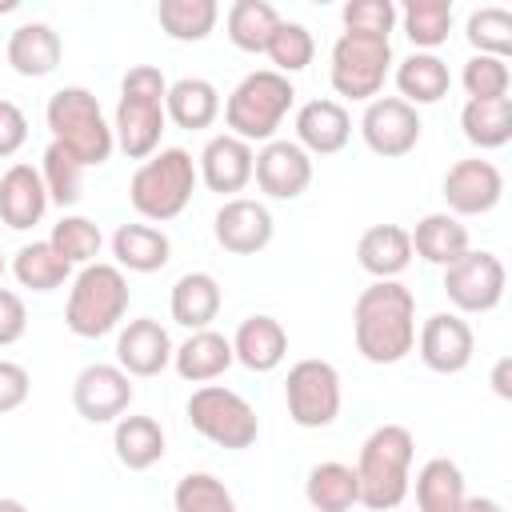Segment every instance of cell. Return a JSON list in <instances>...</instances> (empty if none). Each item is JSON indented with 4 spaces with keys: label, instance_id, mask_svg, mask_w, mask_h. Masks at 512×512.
I'll list each match as a JSON object with an SVG mask.
<instances>
[{
    "label": "cell",
    "instance_id": "1",
    "mask_svg": "<svg viewBox=\"0 0 512 512\" xmlns=\"http://www.w3.org/2000/svg\"><path fill=\"white\" fill-rule=\"evenodd\" d=\"M356 352L368 364H400L416 348V296L400 280H372L352 304Z\"/></svg>",
    "mask_w": 512,
    "mask_h": 512
},
{
    "label": "cell",
    "instance_id": "2",
    "mask_svg": "<svg viewBox=\"0 0 512 512\" xmlns=\"http://www.w3.org/2000/svg\"><path fill=\"white\" fill-rule=\"evenodd\" d=\"M164 96H168V80L156 64H136L124 72L120 104H116V120H112V140L120 144V152L128 160H148L152 152H160V136L168 124Z\"/></svg>",
    "mask_w": 512,
    "mask_h": 512
},
{
    "label": "cell",
    "instance_id": "3",
    "mask_svg": "<svg viewBox=\"0 0 512 512\" xmlns=\"http://www.w3.org/2000/svg\"><path fill=\"white\" fill-rule=\"evenodd\" d=\"M416 440L404 424H380L368 432L356 456V484L360 504L372 512H396L408 496V472H412Z\"/></svg>",
    "mask_w": 512,
    "mask_h": 512
},
{
    "label": "cell",
    "instance_id": "4",
    "mask_svg": "<svg viewBox=\"0 0 512 512\" xmlns=\"http://www.w3.org/2000/svg\"><path fill=\"white\" fill-rule=\"evenodd\" d=\"M44 120L52 128V140L64 144L80 160V168H100L112 156V148H116L112 124L104 120L100 100L88 88H80V84L52 92L48 108H44Z\"/></svg>",
    "mask_w": 512,
    "mask_h": 512
},
{
    "label": "cell",
    "instance_id": "5",
    "mask_svg": "<svg viewBox=\"0 0 512 512\" xmlns=\"http://www.w3.org/2000/svg\"><path fill=\"white\" fill-rule=\"evenodd\" d=\"M196 160L192 152L184 148H160L152 152L136 172H132V184H128V200L132 208L152 220V224H164V220H176L192 192H196Z\"/></svg>",
    "mask_w": 512,
    "mask_h": 512
},
{
    "label": "cell",
    "instance_id": "6",
    "mask_svg": "<svg viewBox=\"0 0 512 512\" xmlns=\"http://www.w3.org/2000/svg\"><path fill=\"white\" fill-rule=\"evenodd\" d=\"M128 280L116 264H84L76 276H72V288H68V304H64V324L72 336L80 340H96L104 332H112L124 312H128Z\"/></svg>",
    "mask_w": 512,
    "mask_h": 512
},
{
    "label": "cell",
    "instance_id": "7",
    "mask_svg": "<svg viewBox=\"0 0 512 512\" xmlns=\"http://www.w3.org/2000/svg\"><path fill=\"white\" fill-rule=\"evenodd\" d=\"M296 100V88L288 76L272 72V68H256L248 72L224 100V124L232 128V136H240L244 144L252 140H276V128L284 124L288 108Z\"/></svg>",
    "mask_w": 512,
    "mask_h": 512
},
{
    "label": "cell",
    "instance_id": "8",
    "mask_svg": "<svg viewBox=\"0 0 512 512\" xmlns=\"http://www.w3.org/2000/svg\"><path fill=\"white\" fill-rule=\"evenodd\" d=\"M188 424L204 440H212L216 448H232V452L252 448L256 436H260L256 408L240 392H232L224 384H200L188 396Z\"/></svg>",
    "mask_w": 512,
    "mask_h": 512
},
{
    "label": "cell",
    "instance_id": "9",
    "mask_svg": "<svg viewBox=\"0 0 512 512\" xmlns=\"http://www.w3.org/2000/svg\"><path fill=\"white\" fill-rule=\"evenodd\" d=\"M392 68V40L380 36H360V32H340L332 44V92L348 100H376L384 88V76Z\"/></svg>",
    "mask_w": 512,
    "mask_h": 512
},
{
    "label": "cell",
    "instance_id": "10",
    "mask_svg": "<svg viewBox=\"0 0 512 512\" xmlns=\"http://www.w3.org/2000/svg\"><path fill=\"white\" fill-rule=\"evenodd\" d=\"M340 372L328 364V360H296L288 368V380H284V404H288V416L292 424L300 428H328L336 416H340Z\"/></svg>",
    "mask_w": 512,
    "mask_h": 512
},
{
    "label": "cell",
    "instance_id": "11",
    "mask_svg": "<svg viewBox=\"0 0 512 512\" xmlns=\"http://www.w3.org/2000/svg\"><path fill=\"white\" fill-rule=\"evenodd\" d=\"M504 260L496 252H464L444 268V296L452 300L456 312H492L504 300Z\"/></svg>",
    "mask_w": 512,
    "mask_h": 512
},
{
    "label": "cell",
    "instance_id": "12",
    "mask_svg": "<svg viewBox=\"0 0 512 512\" xmlns=\"http://www.w3.org/2000/svg\"><path fill=\"white\" fill-rule=\"evenodd\" d=\"M420 112L412 104H404L400 96H376L368 100L364 116H360V136L364 144L384 156V160H400L420 144Z\"/></svg>",
    "mask_w": 512,
    "mask_h": 512
},
{
    "label": "cell",
    "instance_id": "13",
    "mask_svg": "<svg viewBox=\"0 0 512 512\" xmlns=\"http://www.w3.org/2000/svg\"><path fill=\"white\" fill-rule=\"evenodd\" d=\"M136 388L132 376L116 364H88L72 380V404L88 424H112L128 412Z\"/></svg>",
    "mask_w": 512,
    "mask_h": 512
},
{
    "label": "cell",
    "instance_id": "14",
    "mask_svg": "<svg viewBox=\"0 0 512 512\" xmlns=\"http://www.w3.org/2000/svg\"><path fill=\"white\" fill-rule=\"evenodd\" d=\"M416 348H420V360L440 372V376H456L472 364V352H476V336H472V324L460 316V312H432L424 324H420V336H416Z\"/></svg>",
    "mask_w": 512,
    "mask_h": 512
},
{
    "label": "cell",
    "instance_id": "15",
    "mask_svg": "<svg viewBox=\"0 0 512 512\" xmlns=\"http://www.w3.org/2000/svg\"><path fill=\"white\" fill-rule=\"evenodd\" d=\"M500 196H504V176L492 160L468 156V160H456L444 172V200H448V212L456 220L492 212L500 204Z\"/></svg>",
    "mask_w": 512,
    "mask_h": 512
},
{
    "label": "cell",
    "instance_id": "16",
    "mask_svg": "<svg viewBox=\"0 0 512 512\" xmlns=\"http://www.w3.org/2000/svg\"><path fill=\"white\" fill-rule=\"evenodd\" d=\"M272 212L268 204L260 200H248V196H232L216 208V220H212V236L224 252L232 256H256L272 244Z\"/></svg>",
    "mask_w": 512,
    "mask_h": 512
},
{
    "label": "cell",
    "instance_id": "17",
    "mask_svg": "<svg viewBox=\"0 0 512 512\" xmlns=\"http://www.w3.org/2000/svg\"><path fill=\"white\" fill-rule=\"evenodd\" d=\"M252 180L260 184L264 196L272 200H296L312 184V156L296 140H268L256 152Z\"/></svg>",
    "mask_w": 512,
    "mask_h": 512
},
{
    "label": "cell",
    "instance_id": "18",
    "mask_svg": "<svg viewBox=\"0 0 512 512\" xmlns=\"http://www.w3.org/2000/svg\"><path fill=\"white\" fill-rule=\"evenodd\" d=\"M252 164H256V152L252 144H244L240 136L232 132H220L204 144V152L196 156V176L208 184V192H220L232 200V192H244L248 180H252Z\"/></svg>",
    "mask_w": 512,
    "mask_h": 512
},
{
    "label": "cell",
    "instance_id": "19",
    "mask_svg": "<svg viewBox=\"0 0 512 512\" xmlns=\"http://www.w3.org/2000/svg\"><path fill=\"white\" fill-rule=\"evenodd\" d=\"M172 364V336L160 320L136 316L116 336V368L128 376H160Z\"/></svg>",
    "mask_w": 512,
    "mask_h": 512
},
{
    "label": "cell",
    "instance_id": "20",
    "mask_svg": "<svg viewBox=\"0 0 512 512\" xmlns=\"http://www.w3.org/2000/svg\"><path fill=\"white\" fill-rule=\"evenodd\" d=\"M352 136V116L340 100H308L296 112V144L308 156H332L348 144Z\"/></svg>",
    "mask_w": 512,
    "mask_h": 512
},
{
    "label": "cell",
    "instance_id": "21",
    "mask_svg": "<svg viewBox=\"0 0 512 512\" xmlns=\"http://www.w3.org/2000/svg\"><path fill=\"white\" fill-rule=\"evenodd\" d=\"M4 52H8L12 72H20V76H28V80H40V76H52V72H56L60 56H64V40H60V32H56L52 24L28 20V24L12 28Z\"/></svg>",
    "mask_w": 512,
    "mask_h": 512
},
{
    "label": "cell",
    "instance_id": "22",
    "mask_svg": "<svg viewBox=\"0 0 512 512\" xmlns=\"http://www.w3.org/2000/svg\"><path fill=\"white\" fill-rule=\"evenodd\" d=\"M48 212V192H44V180H40V168L32 164H12L4 176H0V220L16 232L40 224Z\"/></svg>",
    "mask_w": 512,
    "mask_h": 512
},
{
    "label": "cell",
    "instance_id": "23",
    "mask_svg": "<svg viewBox=\"0 0 512 512\" xmlns=\"http://www.w3.org/2000/svg\"><path fill=\"white\" fill-rule=\"evenodd\" d=\"M232 356L248 372H272L288 356V332L276 316H248L232 336Z\"/></svg>",
    "mask_w": 512,
    "mask_h": 512
},
{
    "label": "cell",
    "instance_id": "24",
    "mask_svg": "<svg viewBox=\"0 0 512 512\" xmlns=\"http://www.w3.org/2000/svg\"><path fill=\"white\" fill-rule=\"evenodd\" d=\"M232 364H236L232 340L220 336V332H212V328H200V332H192L180 348H172V368H176V376L188 380V384H208V380L224 376Z\"/></svg>",
    "mask_w": 512,
    "mask_h": 512
},
{
    "label": "cell",
    "instance_id": "25",
    "mask_svg": "<svg viewBox=\"0 0 512 512\" xmlns=\"http://www.w3.org/2000/svg\"><path fill=\"white\" fill-rule=\"evenodd\" d=\"M356 264L376 280H396L412 264V240L400 224H372L356 240Z\"/></svg>",
    "mask_w": 512,
    "mask_h": 512
},
{
    "label": "cell",
    "instance_id": "26",
    "mask_svg": "<svg viewBox=\"0 0 512 512\" xmlns=\"http://www.w3.org/2000/svg\"><path fill=\"white\" fill-rule=\"evenodd\" d=\"M164 116L176 128H184V132L212 128V120L220 116V92H216V84L204 80V76H180L176 84H168Z\"/></svg>",
    "mask_w": 512,
    "mask_h": 512
},
{
    "label": "cell",
    "instance_id": "27",
    "mask_svg": "<svg viewBox=\"0 0 512 512\" xmlns=\"http://www.w3.org/2000/svg\"><path fill=\"white\" fill-rule=\"evenodd\" d=\"M220 304H224V292H220V280H216L212 272H184V276L172 284V300H168L172 320L184 324L188 332L208 328V324L216 320Z\"/></svg>",
    "mask_w": 512,
    "mask_h": 512
},
{
    "label": "cell",
    "instance_id": "28",
    "mask_svg": "<svg viewBox=\"0 0 512 512\" xmlns=\"http://www.w3.org/2000/svg\"><path fill=\"white\" fill-rule=\"evenodd\" d=\"M412 240V252L428 264H440L448 268L452 260H460L468 252V228L452 216V212H428L416 220V228L408 232Z\"/></svg>",
    "mask_w": 512,
    "mask_h": 512
},
{
    "label": "cell",
    "instance_id": "29",
    "mask_svg": "<svg viewBox=\"0 0 512 512\" xmlns=\"http://www.w3.org/2000/svg\"><path fill=\"white\" fill-rule=\"evenodd\" d=\"M112 256H116V268L148 276V272H160L168 264L172 244L156 224H120L112 232Z\"/></svg>",
    "mask_w": 512,
    "mask_h": 512
},
{
    "label": "cell",
    "instance_id": "30",
    "mask_svg": "<svg viewBox=\"0 0 512 512\" xmlns=\"http://www.w3.org/2000/svg\"><path fill=\"white\" fill-rule=\"evenodd\" d=\"M396 88H400V100L404 104H436L448 96L452 88V76H448V64L436 56V52H412L396 64Z\"/></svg>",
    "mask_w": 512,
    "mask_h": 512
},
{
    "label": "cell",
    "instance_id": "31",
    "mask_svg": "<svg viewBox=\"0 0 512 512\" xmlns=\"http://www.w3.org/2000/svg\"><path fill=\"white\" fill-rule=\"evenodd\" d=\"M112 448L124 468L144 472L164 456V428L156 416H120L112 432Z\"/></svg>",
    "mask_w": 512,
    "mask_h": 512
},
{
    "label": "cell",
    "instance_id": "32",
    "mask_svg": "<svg viewBox=\"0 0 512 512\" xmlns=\"http://www.w3.org/2000/svg\"><path fill=\"white\" fill-rule=\"evenodd\" d=\"M464 496H468V488H464V472L456 460L432 456L416 472V508L420 512H456L464 504Z\"/></svg>",
    "mask_w": 512,
    "mask_h": 512
},
{
    "label": "cell",
    "instance_id": "33",
    "mask_svg": "<svg viewBox=\"0 0 512 512\" xmlns=\"http://www.w3.org/2000/svg\"><path fill=\"white\" fill-rule=\"evenodd\" d=\"M304 496L316 512H348L352 504H360V484H356V468L340 464V460H324L308 472L304 480Z\"/></svg>",
    "mask_w": 512,
    "mask_h": 512
},
{
    "label": "cell",
    "instance_id": "34",
    "mask_svg": "<svg viewBox=\"0 0 512 512\" xmlns=\"http://www.w3.org/2000/svg\"><path fill=\"white\" fill-rule=\"evenodd\" d=\"M460 128L464 140L476 148H504L512 140V100L496 96V100H468L460 112Z\"/></svg>",
    "mask_w": 512,
    "mask_h": 512
},
{
    "label": "cell",
    "instance_id": "35",
    "mask_svg": "<svg viewBox=\"0 0 512 512\" xmlns=\"http://www.w3.org/2000/svg\"><path fill=\"white\" fill-rule=\"evenodd\" d=\"M160 28L180 40V44H200L212 36L216 20H220V4L216 0H160L156 8Z\"/></svg>",
    "mask_w": 512,
    "mask_h": 512
},
{
    "label": "cell",
    "instance_id": "36",
    "mask_svg": "<svg viewBox=\"0 0 512 512\" xmlns=\"http://www.w3.org/2000/svg\"><path fill=\"white\" fill-rule=\"evenodd\" d=\"M12 276L20 280V288L32 292H52L72 276V264L48 244V240H32L12 256Z\"/></svg>",
    "mask_w": 512,
    "mask_h": 512
},
{
    "label": "cell",
    "instance_id": "37",
    "mask_svg": "<svg viewBox=\"0 0 512 512\" xmlns=\"http://www.w3.org/2000/svg\"><path fill=\"white\" fill-rule=\"evenodd\" d=\"M228 40L240 48V52H264L276 24H280V12L268 4V0H236L228 8Z\"/></svg>",
    "mask_w": 512,
    "mask_h": 512
},
{
    "label": "cell",
    "instance_id": "38",
    "mask_svg": "<svg viewBox=\"0 0 512 512\" xmlns=\"http://www.w3.org/2000/svg\"><path fill=\"white\" fill-rule=\"evenodd\" d=\"M400 24L420 52H432L452 32V0H408L400 12Z\"/></svg>",
    "mask_w": 512,
    "mask_h": 512
},
{
    "label": "cell",
    "instance_id": "39",
    "mask_svg": "<svg viewBox=\"0 0 512 512\" xmlns=\"http://www.w3.org/2000/svg\"><path fill=\"white\" fill-rule=\"evenodd\" d=\"M40 180H44V192H48V204H76L80 200V188H84V168L80 160L64 148V144H48L44 156H40Z\"/></svg>",
    "mask_w": 512,
    "mask_h": 512
},
{
    "label": "cell",
    "instance_id": "40",
    "mask_svg": "<svg viewBox=\"0 0 512 512\" xmlns=\"http://www.w3.org/2000/svg\"><path fill=\"white\" fill-rule=\"evenodd\" d=\"M464 36L468 44L476 48V56H500L508 60L512 52V12L508 8H472L468 20H464Z\"/></svg>",
    "mask_w": 512,
    "mask_h": 512
},
{
    "label": "cell",
    "instance_id": "41",
    "mask_svg": "<svg viewBox=\"0 0 512 512\" xmlns=\"http://www.w3.org/2000/svg\"><path fill=\"white\" fill-rule=\"evenodd\" d=\"M172 504L176 512H240L228 484L212 472H188L176 480V492H172Z\"/></svg>",
    "mask_w": 512,
    "mask_h": 512
},
{
    "label": "cell",
    "instance_id": "42",
    "mask_svg": "<svg viewBox=\"0 0 512 512\" xmlns=\"http://www.w3.org/2000/svg\"><path fill=\"white\" fill-rule=\"evenodd\" d=\"M48 244H52L68 264H80V268H84V264H96L104 236H100V224H92L88 216H60V220L52 224Z\"/></svg>",
    "mask_w": 512,
    "mask_h": 512
},
{
    "label": "cell",
    "instance_id": "43",
    "mask_svg": "<svg viewBox=\"0 0 512 512\" xmlns=\"http://www.w3.org/2000/svg\"><path fill=\"white\" fill-rule=\"evenodd\" d=\"M264 52H268V60L276 64L272 72L292 76V72H304V68L312 64V56H316V40H312V32H308L304 24H296V20H280Z\"/></svg>",
    "mask_w": 512,
    "mask_h": 512
},
{
    "label": "cell",
    "instance_id": "44",
    "mask_svg": "<svg viewBox=\"0 0 512 512\" xmlns=\"http://www.w3.org/2000/svg\"><path fill=\"white\" fill-rule=\"evenodd\" d=\"M460 84L468 92V100H496V96H508V84H512V72H508V60L500 56H472L460 72Z\"/></svg>",
    "mask_w": 512,
    "mask_h": 512
},
{
    "label": "cell",
    "instance_id": "45",
    "mask_svg": "<svg viewBox=\"0 0 512 512\" xmlns=\"http://www.w3.org/2000/svg\"><path fill=\"white\" fill-rule=\"evenodd\" d=\"M340 20H344V32H360V36H380L388 40L400 12L392 0H348L340 8Z\"/></svg>",
    "mask_w": 512,
    "mask_h": 512
},
{
    "label": "cell",
    "instance_id": "46",
    "mask_svg": "<svg viewBox=\"0 0 512 512\" xmlns=\"http://www.w3.org/2000/svg\"><path fill=\"white\" fill-rule=\"evenodd\" d=\"M28 392H32L28 368L16 364V360H0V412L20 408V404L28 400Z\"/></svg>",
    "mask_w": 512,
    "mask_h": 512
},
{
    "label": "cell",
    "instance_id": "47",
    "mask_svg": "<svg viewBox=\"0 0 512 512\" xmlns=\"http://www.w3.org/2000/svg\"><path fill=\"white\" fill-rule=\"evenodd\" d=\"M28 140V116L20 112V104L0 96V156H16Z\"/></svg>",
    "mask_w": 512,
    "mask_h": 512
},
{
    "label": "cell",
    "instance_id": "48",
    "mask_svg": "<svg viewBox=\"0 0 512 512\" xmlns=\"http://www.w3.org/2000/svg\"><path fill=\"white\" fill-rule=\"evenodd\" d=\"M28 328V308L12 288H0V348L16 344Z\"/></svg>",
    "mask_w": 512,
    "mask_h": 512
},
{
    "label": "cell",
    "instance_id": "49",
    "mask_svg": "<svg viewBox=\"0 0 512 512\" xmlns=\"http://www.w3.org/2000/svg\"><path fill=\"white\" fill-rule=\"evenodd\" d=\"M492 388H496L500 400H512V360H508V356L496 360V368H492Z\"/></svg>",
    "mask_w": 512,
    "mask_h": 512
},
{
    "label": "cell",
    "instance_id": "50",
    "mask_svg": "<svg viewBox=\"0 0 512 512\" xmlns=\"http://www.w3.org/2000/svg\"><path fill=\"white\" fill-rule=\"evenodd\" d=\"M456 512H504V504L492 496H464V504Z\"/></svg>",
    "mask_w": 512,
    "mask_h": 512
},
{
    "label": "cell",
    "instance_id": "51",
    "mask_svg": "<svg viewBox=\"0 0 512 512\" xmlns=\"http://www.w3.org/2000/svg\"><path fill=\"white\" fill-rule=\"evenodd\" d=\"M0 512H28V508L16 496H0Z\"/></svg>",
    "mask_w": 512,
    "mask_h": 512
},
{
    "label": "cell",
    "instance_id": "52",
    "mask_svg": "<svg viewBox=\"0 0 512 512\" xmlns=\"http://www.w3.org/2000/svg\"><path fill=\"white\" fill-rule=\"evenodd\" d=\"M0 276H4V252H0Z\"/></svg>",
    "mask_w": 512,
    "mask_h": 512
}]
</instances>
